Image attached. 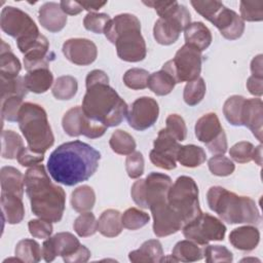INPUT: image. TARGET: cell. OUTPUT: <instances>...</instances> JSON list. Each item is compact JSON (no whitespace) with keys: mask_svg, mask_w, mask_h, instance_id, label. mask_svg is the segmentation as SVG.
<instances>
[{"mask_svg":"<svg viewBox=\"0 0 263 263\" xmlns=\"http://www.w3.org/2000/svg\"><path fill=\"white\" fill-rule=\"evenodd\" d=\"M100 158L98 150L76 140L60 145L50 153L47 170L57 183L74 186L88 180L96 173Z\"/></svg>","mask_w":263,"mask_h":263,"instance_id":"cell-1","label":"cell"},{"mask_svg":"<svg viewBox=\"0 0 263 263\" xmlns=\"http://www.w3.org/2000/svg\"><path fill=\"white\" fill-rule=\"evenodd\" d=\"M24 177L33 214L51 223L60 222L66 205L64 189L50 181L42 164L31 166Z\"/></svg>","mask_w":263,"mask_h":263,"instance_id":"cell-2","label":"cell"},{"mask_svg":"<svg viewBox=\"0 0 263 263\" xmlns=\"http://www.w3.org/2000/svg\"><path fill=\"white\" fill-rule=\"evenodd\" d=\"M84 114L107 128L119 125L127 116L128 107L109 83H98L86 87L82 100Z\"/></svg>","mask_w":263,"mask_h":263,"instance_id":"cell-3","label":"cell"},{"mask_svg":"<svg viewBox=\"0 0 263 263\" xmlns=\"http://www.w3.org/2000/svg\"><path fill=\"white\" fill-rule=\"evenodd\" d=\"M106 38L116 46L117 55L125 62L143 61L147 54L145 40L141 34L139 18L130 13H121L110 20L105 28Z\"/></svg>","mask_w":263,"mask_h":263,"instance_id":"cell-4","label":"cell"},{"mask_svg":"<svg viewBox=\"0 0 263 263\" xmlns=\"http://www.w3.org/2000/svg\"><path fill=\"white\" fill-rule=\"evenodd\" d=\"M209 208L229 224L258 225L260 212L255 201L248 196H238L221 186H213L206 193Z\"/></svg>","mask_w":263,"mask_h":263,"instance_id":"cell-5","label":"cell"},{"mask_svg":"<svg viewBox=\"0 0 263 263\" xmlns=\"http://www.w3.org/2000/svg\"><path fill=\"white\" fill-rule=\"evenodd\" d=\"M145 5L154 8L159 15L153 28V36L161 45L175 43L191 22L189 10L177 1H146Z\"/></svg>","mask_w":263,"mask_h":263,"instance_id":"cell-6","label":"cell"},{"mask_svg":"<svg viewBox=\"0 0 263 263\" xmlns=\"http://www.w3.org/2000/svg\"><path fill=\"white\" fill-rule=\"evenodd\" d=\"M18 127L28 147L38 153H45L54 143L45 110L34 103H24L17 116Z\"/></svg>","mask_w":263,"mask_h":263,"instance_id":"cell-7","label":"cell"},{"mask_svg":"<svg viewBox=\"0 0 263 263\" xmlns=\"http://www.w3.org/2000/svg\"><path fill=\"white\" fill-rule=\"evenodd\" d=\"M0 27L4 33L16 40L17 47L24 54L41 35L32 17L13 6H5L2 9Z\"/></svg>","mask_w":263,"mask_h":263,"instance_id":"cell-8","label":"cell"},{"mask_svg":"<svg viewBox=\"0 0 263 263\" xmlns=\"http://www.w3.org/2000/svg\"><path fill=\"white\" fill-rule=\"evenodd\" d=\"M167 202L181 218L183 226L202 213L198 201V187L188 176H181L172 184L167 193Z\"/></svg>","mask_w":263,"mask_h":263,"instance_id":"cell-9","label":"cell"},{"mask_svg":"<svg viewBox=\"0 0 263 263\" xmlns=\"http://www.w3.org/2000/svg\"><path fill=\"white\" fill-rule=\"evenodd\" d=\"M173 184L170 176L152 172L145 179L136 181L130 190V195L136 204L149 209L156 201L167 199V193Z\"/></svg>","mask_w":263,"mask_h":263,"instance_id":"cell-10","label":"cell"},{"mask_svg":"<svg viewBox=\"0 0 263 263\" xmlns=\"http://www.w3.org/2000/svg\"><path fill=\"white\" fill-rule=\"evenodd\" d=\"M201 63V52L185 43L176 52L175 58L164 63L161 69L171 74L176 83L189 82L199 77Z\"/></svg>","mask_w":263,"mask_h":263,"instance_id":"cell-11","label":"cell"},{"mask_svg":"<svg viewBox=\"0 0 263 263\" xmlns=\"http://www.w3.org/2000/svg\"><path fill=\"white\" fill-rule=\"evenodd\" d=\"M183 235L190 240H193L199 245L206 246L212 240H223L226 227L216 217L201 213L191 222L185 224L182 227Z\"/></svg>","mask_w":263,"mask_h":263,"instance_id":"cell-12","label":"cell"},{"mask_svg":"<svg viewBox=\"0 0 263 263\" xmlns=\"http://www.w3.org/2000/svg\"><path fill=\"white\" fill-rule=\"evenodd\" d=\"M62 126L65 133L70 137H79L83 135L89 139L102 137L107 129L102 123L88 118L79 106L69 109L64 114Z\"/></svg>","mask_w":263,"mask_h":263,"instance_id":"cell-13","label":"cell"},{"mask_svg":"<svg viewBox=\"0 0 263 263\" xmlns=\"http://www.w3.org/2000/svg\"><path fill=\"white\" fill-rule=\"evenodd\" d=\"M153 217V232L158 237L168 236L182 229L183 222L170 206L167 199L152 203L149 208Z\"/></svg>","mask_w":263,"mask_h":263,"instance_id":"cell-14","label":"cell"},{"mask_svg":"<svg viewBox=\"0 0 263 263\" xmlns=\"http://www.w3.org/2000/svg\"><path fill=\"white\" fill-rule=\"evenodd\" d=\"M158 114V103L153 98L141 97L132 104L126 118L130 127L136 130H145L156 122Z\"/></svg>","mask_w":263,"mask_h":263,"instance_id":"cell-15","label":"cell"},{"mask_svg":"<svg viewBox=\"0 0 263 263\" xmlns=\"http://www.w3.org/2000/svg\"><path fill=\"white\" fill-rule=\"evenodd\" d=\"M62 50L68 61L78 66L90 65L98 55L97 45L85 38L68 39L63 44Z\"/></svg>","mask_w":263,"mask_h":263,"instance_id":"cell-16","label":"cell"},{"mask_svg":"<svg viewBox=\"0 0 263 263\" xmlns=\"http://www.w3.org/2000/svg\"><path fill=\"white\" fill-rule=\"evenodd\" d=\"M81 243L78 238L70 232H59L49 236L42 245V255L46 262L53 261L58 256L63 258L74 253Z\"/></svg>","mask_w":263,"mask_h":263,"instance_id":"cell-17","label":"cell"},{"mask_svg":"<svg viewBox=\"0 0 263 263\" xmlns=\"http://www.w3.org/2000/svg\"><path fill=\"white\" fill-rule=\"evenodd\" d=\"M228 40L238 39L245 31V22L235 11L223 6L211 22Z\"/></svg>","mask_w":263,"mask_h":263,"instance_id":"cell-18","label":"cell"},{"mask_svg":"<svg viewBox=\"0 0 263 263\" xmlns=\"http://www.w3.org/2000/svg\"><path fill=\"white\" fill-rule=\"evenodd\" d=\"M241 125L247 126L257 140L262 142L263 103L261 99H246L241 111Z\"/></svg>","mask_w":263,"mask_h":263,"instance_id":"cell-19","label":"cell"},{"mask_svg":"<svg viewBox=\"0 0 263 263\" xmlns=\"http://www.w3.org/2000/svg\"><path fill=\"white\" fill-rule=\"evenodd\" d=\"M195 136L198 141L210 146L214 142L226 137L216 113H206L195 123Z\"/></svg>","mask_w":263,"mask_h":263,"instance_id":"cell-20","label":"cell"},{"mask_svg":"<svg viewBox=\"0 0 263 263\" xmlns=\"http://www.w3.org/2000/svg\"><path fill=\"white\" fill-rule=\"evenodd\" d=\"M40 25L51 33L60 32L67 24V14L62 10L60 3L46 2L38 12Z\"/></svg>","mask_w":263,"mask_h":263,"instance_id":"cell-21","label":"cell"},{"mask_svg":"<svg viewBox=\"0 0 263 263\" xmlns=\"http://www.w3.org/2000/svg\"><path fill=\"white\" fill-rule=\"evenodd\" d=\"M229 241L237 250L252 251L260 241V232L255 226H241L230 232Z\"/></svg>","mask_w":263,"mask_h":263,"instance_id":"cell-22","label":"cell"},{"mask_svg":"<svg viewBox=\"0 0 263 263\" xmlns=\"http://www.w3.org/2000/svg\"><path fill=\"white\" fill-rule=\"evenodd\" d=\"M186 44L196 48L198 51L205 50L212 43V33L201 22L190 23L184 30Z\"/></svg>","mask_w":263,"mask_h":263,"instance_id":"cell-23","label":"cell"},{"mask_svg":"<svg viewBox=\"0 0 263 263\" xmlns=\"http://www.w3.org/2000/svg\"><path fill=\"white\" fill-rule=\"evenodd\" d=\"M163 250L157 239H149L142 243L140 249L128 254L129 261L134 263H158L162 261Z\"/></svg>","mask_w":263,"mask_h":263,"instance_id":"cell-24","label":"cell"},{"mask_svg":"<svg viewBox=\"0 0 263 263\" xmlns=\"http://www.w3.org/2000/svg\"><path fill=\"white\" fill-rule=\"evenodd\" d=\"M1 209L3 219L8 224H17L25 217V206L17 195L1 192Z\"/></svg>","mask_w":263,"mask_h":263,"instance_id":"cell-25","label":"cell"},{"mask_svg":"<svg viewBox=\"0 0 263 263\" xmlns=\"http://www.w3.org/2000/svg\"><path fill=\"white\" fill-rule=\"evenodd\" d=\"M1 192L23 197L25 177L13 166H3L0 171Z\"/></svg>","mask_w":263,"mask_h":263,"instance_id":"cell-26","label":"cell"},{"mask_svg":"<svg viewBox=\"0 0 263 263\" xmlns=\"http://www.w3.org/2000/svg\"><path fill=\"white\" fill-rule=\"evenodd\" d=\"M24 83L28 91L43 93L52 85L53 76L48 68L35 69L28 71V73L24 76Z\"/></svg>","mask_w":263,"mask_h":263,"instance_id":"cell-27","label":"cell"},{"mask_svg":"<svg viewBox=\"0 0 263 263\" xmlns=\"http://www.w3.org/2000/svg\"><path fill=\"white\" fill-rule=\"evenodd\" d=\"M205 246L199 245L190 239H184L176 243L172 256L177 262H194L204 257Z\"/></svg>","mask_w":263,"mask_h":263,"instance_id":"cell-28","label":"cell"},{"mask_svg":"<svg viewBox=\"0 0 263 263\" xmlns=\"http://www.w3.org/2000/svg\"><path fill=\"white\" fill-rule=\"evenodd\" d=\"M97 224L98 231L106 237H115L119 235L123 228L120 212L113 209L104 211L97 221Z\"/></svg>","mask_w":263,"mask_h":263,"instance_id":"cell-29","label":"cell"},{"mask_svg":"<svg viewBox=\"0 0 263 263\" xmlns=\"http://www.w3.org/2000/svg\"><path fill=\"white\" fill-rule=\"evenodd\" d=\"M22 69L20 60L12 53L10 46L1 40L0 49V77L11 79L18 76Z\"/></svg>","mask_w":263,"mask_h":263,"instance_id":"cell-30","label":"cell"},{"mask_svg":"<svg viewBox=\"0 0 263 263\" xmlns=\"http://www.w3.org/2000/svg\"><path fill=\"white\" fill-rule=\"evenodd\" d=\"M206 159L203 148L196 145L180 146L177 153V161L186 167H196L202 164Z\"/></svg>","mask_w":263,"mask_h":263,"instance_id":"cell-31","label":"cell"},{"mask_svg":"<svg viewBox=\"0 0 263 263\" xmlns=\"http://www.w3.org/2000/svg\"><path fill=\"white\" fill-rule=\"evenodd\" d=\"M95 202V191L88 185H82L77 187L71 194V205L78 213H85L91 211Z\"/></svg>","mask_w":263,"mask_h":263,"instance_id":"cell-32","label":"cell"},{"mask_svg":"<svg viewBox=\"0 0 263 263\" xmlns=\"http://www.w3.org/2000/svg\"><path fill=\"white\" fill-rule=\"evenodd\" d=\"M14 254L15 257L25 263H36L43 257L40 245L36 240L30 238L20 240L15 246Z\"/></svg>","mask_w":263,"mask_h":263,"instance_id":"cell-33","label":"cell"},{"mask_svg":"<svg viewBox=\"0 0 263 263\" xmlns=\"http://www.w3.org/2000/svg\"><path fill=\"white\" fill-rule=\"evenodd\" d=\"M175 79L164 70L152 73L148 79V87L157 96H166L172 92L176 85Z\"/></svg>","mask_w":263,"mask_h":263,"instance_id":"cell-34","label":"cell"},{"mask_svg":"<svg viewBox=\"0 0 263 263\" xmlns=\"http://www.w3.org/2000/svg\"><path fill=\"white\" fill-rule=\"evenodd\" d=\"M1 156L5 159L16 158L24 148V142L18 134L13 130H3L1 135Z\"/></svg>","mask_w":263,"mask_h":263,"instance_id":"cell-35","label":"cell"},{"mask_svg":"<svg viewBox=\"0 0 263 263\" xmlns=\"http://www.w3.org/2000/svg\"><path fill=\"white\" fill-rule=\"evenodd\" d=\"M78 89V83L76 78L70 75H64L57 78L52 86V95L58 100H70L72 99Z\"/></svg>","mask_w":263,"mask_h":263,"instance_id":"cell-36","label":"cell"},{"mask_svg":"<svg viewBox=\"0 0 263 263\" xmlns=\"http://www.w3.org/2000/svg\"><path fill=\"white\" fill-rule=\"evenodd\" d=\"M153 150H155L156 152L175 157L177 159V153L181 145L166 128H162L159 130L158 136L153 143Z\"/></svg>","mask_w":263,"mask_h":263,"instance_id":"cell-37","label":"cell"},{"mask_svg":"<svg viewBox=\"0 0 263 263\" xmlns=\"http://www.w3.org/2000/svg\"><path fill=\"white\" fill-rule=\"evenodd\" d=\"M111 149L120 155H128L136 150V142L132 135L122 129L115 130L109 141Z\"/></svg>","mask_w":263,"mask_h":263,"instance_id":"cell-38","label":"cell"},{"mask_svg":"<svg viewBox=\"0 0 263 263\" xmlns=\"http://www.w3.org/2000/svg\"><path fill=\"white\" fill-rule=\"evenodd\" d=\"M245 101L246 98L238 95L231 96L225 101L223 106V113L230 124L234 126L241 125V111Z\"/></svg>","mask_w":263,"mask_h":263,"instance_id":"cell-39","label":"cell"},{"mask_svg":"<svg viewBox=\"0 0 263 263\" xmlns=\"http://www.w3.org/2000/svg\"><path fill=\"white\" fill-rule=\"evenodd\" d=\"M205 82L201 77L195 80L187 82L183 91V99L189 106H195L199 104L205 95Z\"/></svg>","mask_w":263,"mask_h":263,"instance_id":"cell-40","label":"cell"},{"mask_svg":"<svg viewBox=\"0 0 263 263\" xmlns=\"http://www.w3.org/2000/svg\"><path fill=\"white\" fill-rule=\"evenodd\" d=\"M150 216L147 213L136 208H129L121 215L123 227L129 230H137L144 227L148 224Z\"/></svg>","mask_w":263,"mask_h":263,"instance_id":"cell-41","label":"cell"},{"mask_svg":"<svg viewBox=\"0 0 263 263\" xmlns=\"http://www.w3.org/2000/svg\"><path fill=\"white\" fill-rule=\"evenodd\" d=\"M73 228L80 237L93 235L98 231V224L95 215L91 212L81 213V215L75 219Z\"/></svg>","mask_w":263,"mask_h":263,"instance_id":"cell-42","label":"cell"},{"mask_svg":"<svg viewBox=\"0 0 263 263\" xmlns=\"http://www.w3.org/2000/svg\"><path fill=\"white\" fill-rule=\"evenodd\" d=\"M149 72L141 68H132L123 75L124 84L132 89H144L148 87Z\"/></svg>","mask_w":263,"mask_h":263,"instance_id":"cell-43","label":"cell"},{"mask_svg":"<svg viewBox=\"0 0 263 263\" xmlns=\"http://www.w3.org/2000/svg\"><path fill=\"white\" fill-rule=\"evenodd\" d=\"M27 92L28 89L25 86L24 77L17 76L11 79L1 78V100L12 96H17L24 99L27 96Z\"/></svg>","mask_w":263,"mask_h":263,"instance_id":"cell-44","label":"cell"},{"mask_svg":"<svg viewBox=\"0 0 263 263\" xmlns=\"http://www.w3.org/2000/svg\"><path fill=\"white\" fill-rule=\"evenodd\" d=\"M208 165L211 173L219 177L230 176L235 170L233 161L224 155H215L211 157L208 161Z\"/></svg>","mask_w":263,"mask_h":263,"instance_id":"cell-45","label":"cell"},{"mask_svg":"<svg viewBox=\"0 0 263 263\" xmlns=\"http://www.w3.org/2000/svg\"><path fill=\"white\" fill-rule=\"evenodd\" d=\"M239 10L243 22H261L263 20V1H240Z\"/></svg>","mask_w":263,"mask_h":263,"instance_id":"cell-46","label":"cell"},{"mask_svg":"<svg viewBox=\"0 0 263 263\" xmlns=\"http://www.w3.org/2000/svg\"><path fill=\"white\" fill-rule=\"evenodd\" d=\"M23 98L12 96L1 100V115L3 120L16 121L21 107L23 106Z\"/></svg>","mask_w":263,"mask_h":263,"instance_id":"cell-47","label":"cell"},{"mask_svg":"<svg viewBox=\"0 0 263 263\" xmlns=\"http://www.w3.org/2000/svg\"><path fill=\"white\" fill-rule=\"evenodd\" d=\"M110 16L106 13L88 12L83 18V26L86 30L96 34L104 33L106 26L110 22Z\"/></svg>","mask_w":263,"mask_h":263,"instance_id":"cell-48","label":"cell"},{"mask_svg":"<svg viewBox=\"0 0 263 263\" xmlns=\"http://www.w3.org/2000/svg\"><path fill=\"white\" fill-rule=\"evenodd\" d=\"M204 258L208 263H229L233 260L232 253L224 246H205Z\"/></svg>","mask_w":263,"mask_h":263,"instance_id":"cell-49","label":"cell"},{"mask_svg":"<svg viewBox=\"0 0 263 263\" xmlns=\"http://www.w3.org/2000/svg\"><path fill=\"white\" fill-rule=\"evenodd\" d=\"M254 148L255 147L252 143L247 141H241L234 144L230 148L229 155L234 161L238 163H247L252 160Z\"/></svg>","mask_w":263,"mask_h":263,"instance_id":"cell-50","label":"cell"},{"mask_svg":"<svg viewBox=\"0 0 263 263\" xmlns=\"http://www.w3.org/2000/svg\"><path fill=\"white\" fill-rule=\"evenodd\" d=\"M125 170L130 179H138L144 173V157L141 152L134 151L125 159Z\"/></svg>","mask_w":263,"mask_h":263,"instance_id":"cell-51","label":"cell"},{"mask_svg":"<svg viewBox=\"0 0 263 263\" xmlns=\"http://www.w3.org/2000/svg\"><path fill=\"white\" fill-rule=\"evenodd\" d=\"M191 5L195 9L197 13H199L201 16H203L209 22H212V20L215 17V15L218 13V11L224 6L219 1H194L192 0Z\"/></svg>","mask_w":263,"mask_h":263,"instance_id":"cell-52","label":"cell"},{"mask_svg":"<svg viewBox=\"0 0 263 263\" xmlns=\"http://www.w3.org/2000/svg\"><path fill=\"white\" fill-rule=\"evenodd\" d=\"M165 128L176 138L178 142H182L186 139L187 127L184 119L178 114H171L166 117Z\"/></svg>","mask_w":263,"mask_h":263,"instance_id":"cell-53","label":"cell"},{"mask_svg":"<svg viewBox=\"0 0 263 263\" xmlns=\"http://www.w3.org/2000/svg\"><path fill=\"white\" fill-rule=\"evenodd\" d=\"M29 232L33 237L36 238H48L52 233L51 222L43 219H33L28 223Z\"/></svg>","mask_w":263,"mask_h":263,"instance_id":"cell-54","label":"cell"},{"mask_svg":"<svg viewBox=\"0 0 263 263\" xmlns=\"http://www.w3.org/2000/svg\"><path fill=\"white\" fill-rule=\"evenodd\" d=\"M17 162L23 166H35L44 160V154L33 151L29 147H24L16 156Z\"/></svg>","mask_w":263,"mask_h":263,"instance_id":"cell-55","label":"cell"},{"mask_svg":"<svg viewBox=\"0 0 263 263\" xmlns=\"http://www.w3.org/2000/svg\"><path fill=\"white\" fill-rule=\"evenodd\" d=\"M149 157H150L151 162L155 166H158L160 168L171 171V170L176 168V166H177V159L175 157L158 153L153 149L150 151Z\"/></svg>","mask_w":263,"mask_h":263,"instance_id":"cell-56","label":"cell"},{"mask_svg":"<svg viewBox=\"0 0 263 263\" xmlns=\"http://www.w3.org/2000/svg\"><path fill=\"white\" fill-rule=\"evenodd\" d=\"M90 258V251L85 246H80L74 253L63 258L66 263H83Z\"/></svg>","mask_w":263,"mask_h":263,"instance_id":"cell-57","label":"cell"},{"mask_svg":"<svg viewBox=\"0 0 263 263\" xmlns=\"http://www.w3.org/2000/svg\"><path fill=\"white\" fill-rule=\"evenodd\" d=\"M98 83H109V77L102 70H92L86 76L85 85L88 87Z\"/></svg>","mask_w":263,"mask_h":263,"instance_id":"cell-58","label":"cell"},{"mask_svg":"<svg viewBox=\"0 0 263 263\" xmlns=\"http://www.w3.org/2000/svg\"><path fill=\"white\" fill-rule=\"evenodd\" d=\"M247 88L255 97H261L263 95V78L250 76L247 80Z\"/></svg>","mask_w":263,"mask_h":263,"instance_id":"cell-59","label":"cell"},{"mask_svg":"<svg viewBox=\"0 0 263 263\" xmlns=\"http://www.w3.org/2000/svg\"><path fill=\"white\" fill-rule=\"evenodd\" d=\"M60 6L66 14H70V15L79 14L83 10V7L81 6V4L76 1H61Z\"/></svg>","mask_w":263,"mask_h":263,"instance_id":"cell-60","label":"cell"},{"mask_svg":"<svg viewBox=\"0 0 263 263\" xmlns=\"http://www.w3.org/2000/svg\"><path fill=\"white\" fill-rule=\"evenodd\" d=\"M262 54H258L251 62V72L253 76L263 78V67H262Z\"/></svg>","mask_w":263,"mask_h":263,"instance_id":"cell-61","label":"cell"},{"mask_svg":"<svg viewBox=\"0 0 263 263\" xmlns=\"http://www.w3.org/2000/svg\"><path fill=\"white\" fill-rule=\"evenodd\" d=\"M81 4V6L83 7V9H86L89 12H95L96 10H99L100 8H102L103 6H105L107 4L106 1L104 2H98V1H82L79 2Z\"/></svg>","mask_w":263,"mask_h":263,"instance_id":"cell-62","label":"cell"},{"mask_svg":"<svg viewBox=\"0 0 263 263\" xmlns=\"http://www.w3.org/2000/svg\"><path fill=\"white\" fill-rule=\"evenodd\" d=\"M252 160H254L259 166L262 165V145L261 144L254 148Z\"/></svg>","mask_w":263,"mask_h":263,"instance_id":"cell-63","label":"cell"}]
</instances>
